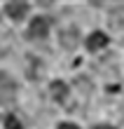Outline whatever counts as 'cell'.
I'll list each match as a JSON object with an SVG mask.
<instances>
[{
  "label": "cell",
  "mask_w": 124,
  "mask_h": 129,
  "mask_svg": "<svg viewBox=\"0 0 124 129\" xmlns=\"http://www.w3.org/2000/svg\"><path fill=\"white\" fill-rule=\"evenodd\" d=\"M17 96V82L7 73H0V106H7Z\"/></svg>",
  "instance_id": "obj_1"
},
{
  "label": "cell",
  "mask_w": 124,
  "mask_h": 129,
  "mask_svg": "<svg viewBox=\"0 0 124 129\" xmlns=\"http://www.w3.org/2000/svg\"><path fill=\"white\" fill-rule=\"evenodd\" d=\"M94 129H115V127H110V124H98V127H94Z\"/></svg>",
  "instance_id": "obj_8"
},
{
  "label": "cell",
  "mask_w": 124,
  "mask_h": 129,
  "mask_svg": "<svg viewBox=\"0 0 124 129\" xmlns=\"http://www.w3.org/2000/svg\"><path fill=\"white\" fill-rule=\"evenodd\" d=\"M5 127H7V129H21V122H19V117L7 115V117H5Z\"/></svg>",
  "instance_id": "obj_6"
},
{
  "label": "cell",
  "mask_w": 124,
  "mask_h": 129,
  "mask_svg": "<svg viewBox=\"0 0 124 129\" xmlns=\"http://www.w3.org/2000/svg\"><path fill=\"white\" fill-rule=\"evenodd\" d=\"M52 96L56 99L59 103H63L66 99H68V87H66V82H52Z\"/></svg>",
  "instance_id": "obj_5"
},
{
  "label": "cell",
  "mask_w": 124,
  "mask_h": 129,
  "mask_svg": "<svg viewBox=\"0 0 124 129\" xmlns=\"http://www.w3.org/2000/svg\"><path fill=\"white\" fill-rule=\"evenodd\" d=\"M49 33V21L47 19H42V17H37V19H33L30 21V26H28V38L30 40H37V38H45Z\"/></svg>",
  "instance_id": "obj_2"
},
{
  "label": "cell",
  "mask_w": 124,
  "mask_h": 129,
  "mask_svg": "<svg viewBox=\"0 0 124 129\" xmlns=\"http://www.w3.org/2000/svg\"><path fill=\"white\" fill-rule=\"evenodd\" d=\"M56 129H80L77 124H70V122H63V124H59Z\"/></svg>",
  "instance_id": "obj_7"
},
{
  "label": "cell",
  "mask_w": 124,
  "mask_h": 129,
  "mask_svg": "<svg viewBox=\"0 0 124 129\" xmlns=\"http://www.w3.org/2000/svg\"><path fill=\"white\" fill-rule=\"evenodd\" d=\"M5 12L10 14L12 19L19 21V19H24L26 14H28V5H26V3H7V5H5Z\"/></svg>",
  "instance_id": "obj_3"
},
{
  "label": "cell",
  "mask_w": 124,
  "mask_h": 129,
  "mask_svg": "<svg viewBox=\"0 0 124 129\" xmlns=\"http://www.w3.org/2000/svg\"><path fill=\"white\" fill-rule=\"evenodd\" d=\"M105 45H108V35H105V33H101V31H94V33L87 38V47H89L91 52L103 49Z\"/></svg>",
  "instance_id": "obj_4"
}]
</instances>
